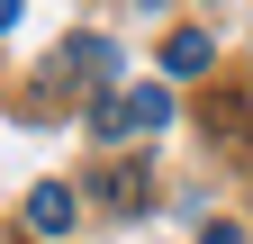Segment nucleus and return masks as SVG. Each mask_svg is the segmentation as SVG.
<instances>
[{
	"mask_svg": "<svg viewBox=\"0 0 253 244\" xmlns=\"http://www.w3.org/2000/svg\"><path fill=\"white\" fill-rule=\"evenodd\" d=\"M73 64H82V81H90V90L109 100V81H118V54H109L100 37H82V54H73Z\"/></svg>",
	"mask_w": 253,
	"mask_h": 244,
	"instance_id": "20e7f679",
	"label": "nucleus"
},
{
	"mask_svg": "<svg viewBox=\"0 0 253 244\" xmlns=\"http://www.w3.org/2000/svg\"><path fill=\"white\" fill-rule=\"evenodd\" d=\"M9 27H18V9H9V0H0V37H9Z\"/></svg>",
	"mask_w": 253,
	"mask_h": 244,
	"instance_id": "423d86ee",
	"label": "nucleus"
},
{
	"mask_svg": "<svg viewBox=\"0 0 253 244\" xmlns=\"http://www.w3.org/2000/svg\"><path fill=\"white\" fill-rule=\"evenodd\" d=\"M172 127V90L163 81H136V90H118V100L90 109V136L100 145H136V136H163Z\"/></svg>",
	"mask_w": 253,
	"mask_h": 244,
	"instance_id": "f257e3e1",
	"label": "nucleus"
},
{
	"mask_svg": "<svg viewBox=\"0 0 253 244\" xmlns=\"http://www.w3.org/2000/svg\"><path fill=\"white\" fill-rule=\"evenodd\" d=\"M73 190H63V181H37V190H27V226H37V235H73Z\"/></svg>",
	"mask_w": 253,
	"mask_h": 244,
	"instance_id": "f03ea898",
	"label": "nucleus"
},
{
	"mask_svg": "<svg viewBox=\"0 0 253 244\" xmlns=\"http://www.w3.org/2000/svg\"><path fill=\"white\" fill-rule=\"evenodd\" d=\"M208 54H217V45H208V27H172V37H163V73H172V81H199V73H208Z\"/></svg>",
	"mask_w": 253,
	"mask_h": 244,
	"instance_id": "7ed1b4c3",
	"label": "nucleus"
},
{
	"mask_svg": "<svg viewBox=\"0 0 253 244\" xmlns=\"http://www.w3.org/2000/svg\"><path fill=\"white\" fill-rule=\"evenodd\" d=\"M199 244H244V235H235V226H208V235H199Z\"/></svg>",
	"mask_w": 253,
	"mask_h": 244,
	"instance_id": "39448f33",
	"label": "nucleus"
}]
</instances>
